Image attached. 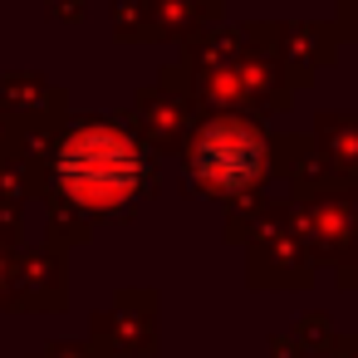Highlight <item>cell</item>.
<instances>
[{
    "label": "cell",
    "instance_id": "cell-2",
    "mask_svg": "<svg viewBox=\"0 0 358 358\" xmlns=\"http://www.w3.org/2000/svg\"><path fill=\"white\" fill-rule=\"evenodd\" d=\"M192 162H196V177L201 182H211L216 192H236V187H245V182L260 177V162L265 157H260V138L250 128L216 123L211 133H201Z\"/></svg>",
    "mask_w": 358,
    "mask_h": 358
},
{
    "label": "cell",
    "instance_id": "cell-1",
    "mask_svg": "<svg viewBox=\"0 0 358 358\" xmlns=\"http://www.w3.org/2000/svg\"><path fill=\"white\" fill-rule=\"evenodd\" d=\"M64 177L74 187L79 201L89 206H113L133 192L138 182V162H133V148L113 133H84L74 148H69V162H64Z\"/></svg>",
    "mask_w": 358,
    "mask_h": 358
}]
</instances>
